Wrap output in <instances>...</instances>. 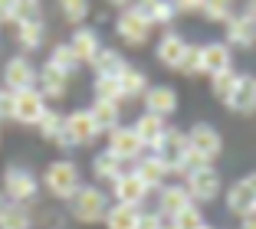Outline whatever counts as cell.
Returning a JSON list of instances; mask_svg holds the SVG:
<instances>
[{
    "mask_svg": "<svg viewBox=\"0 0 256 229\" xmlns=\"http://www.w3.org/2000/svg\"><path fill=\"white\" fill-rule=\"evenodd\" d=\"M82 184H86L82 167H79V161H72V157H56V161H50L43 167V174H40L43 193L50 200H56V203H69V200L79 193Z\"/></svg>",
    "mask_w": 256,
    "mask_h": 229,
    "instance_id": "obj_1",
    "label": "cell"
},
{
    "mask_svg": "<svg viewBox=\"0 0 256 229\" xmlns=\"http://www.w3.org/2000/svg\"><path fill=\"white\" fill-rule=\"evenodd\" d=\"M108 207H112V197H108L106 187H96V184H82L79 193L66 203V216L79 226H98L106 220Z\"/></svg>",
    "mask_w": 256,
    "mask_h": 229,
    "instance_id": "obj_2",
    "label": "cell"
},
{
    "mask_svg": "<svg viewBox=\"0 0 256 229\" xmlns=\"http://www.w3.org/2000/svg\"><path fill=\"white\" fill-rule=\"evenodd\" d=\"M0 190L10 203H20V207H33L43 193L40 187V174L26 164H7L4 174H0Z\"/></svg>",
    "mask_w": 256,
    "mask_h": 229,
    "instance_id": "obj_3",
    "label": "cell"
},
{
    "mask_svg": "<svg viewBox=\"0 0 256 229\" xmlns=\"http://www.w3.org/2000/svg\"><path fill=\"white\" fill-rule=\"evenodd\" d=\"M98 138H102V131H98V125L92 121L89 108H76V111H69L66 121H62V138L56 141V148H60L62 154H69V151H79V148H92Z\"/></svg>",
    "mask_w": 256,
    "mask_h": 229,
    "instance_id": "obj_4",
    "label": "cell"
},
{
    "mask_svg": "<svg viewBox=\"0 0 256 229\" xmlns=\"http://www.w3.org/2000/svg\"><path fill=\"white\" fill-rule=\"evenodd\" d=\"M151 154H154L161 164H164L168 174H171L174 180H181V177H184V170H188V128H181V125H168L164 138L158 141V148L151 151Z\"/></svg>",
    "mask_w": 256,
    "mask_h": 229,
    "instance_id": "obj_5",
    "label": "cell"
},
{
    "mask_svg": "<svg viewBox=\"0 0 256 229\" xmlns=\"http://www.w3.org/2000/svg\"><path fill=\"white\" fill-rule=\"evenodd\" d=\"M188 197L194 200L197 207H207L214 200L224 197V174L217 170V164H207V167H194L190 174L181 177Z\"/></svg>",
    "mask_w": 256,
    "mask_h": 229,
    "instance_id": "obj_6",
    "label": "cell"
},
{
    "mask_svg": "<svg viewBox=\"0 0 256 229\" xmlns=\"http://www.w3.org/2000/svg\"><path fill=\"white\" fill-rule=\"evenodd\" d=\"M151 26L142 13L135 10V3H125V7L115 13V36L125 49H142V46L151 43Z\"/></svg>",
    "mask_w": 256,
    "mask_h": 229,
    "instance_id": "obj_7",
    "label": "cell"
},
{
    "mask_svg": "<svg viewBox=\"0 0 256 229\" xmlns=\"http://www.w3.org/2000/svg\"><path fill=\"white\" fill-rule=\"evenodd\" d=\"M188 148L190 154H197L200 161L214 164L220 154H224V134L214 121H194L188 128Z\"/></svg>",
    "mask_w": 256,
    "mask_h": 229,
    "instance_id": "obj_8",
    "label": "cell"
},
{
    "mask_svg": "<svg viewBox=\"0 0 256 229\" xmlns=\"http://www.w3.org/2000/svg\"><path fill=\"white\" fill-rule=\"evenodd\" d=\"M224 43L230 49H253L256 46V0L243 3L234 13V20L224 26Z\"/></svg>",
    "mask_w": 256,
    "mask_h": 229,
    "instance_id": "obj_9",
    "label": "cell"
},
{
    "mask_svg": "<svg viewBox=\"0 0 256 229\" xmlns=\"http://www.w3.org/2000/svg\"><path fill=\"white\" fill-rule=\"evenodd\" d=\"M36 79H40V66L30 59V56H10L4 62V72H0V89L7 92H26V89H36Z\"/></svg>",
    "mask_w": 256,
    "mask_h": 229,
    "instance_id": "obj_10",
    "label": "cell"
},
{
    "mask_svg": "<svg viewBox=\"0 0 256 229\" xmlns=\"http://www.w3.org/2000/svg\"><path fill=\"white\" fill-rule=\"evenodd\" d=\"M224 207L236 220L250 216V210L256 207V170H250V174L236 177L230 187H224Z\"/></svg>",
    "mask_w": 256,
    "mask_h": 229,
    "instance_id": "obj_11",
    "label": "cell"
},
{
    "mask_svg": "<svg viewBox=\"0 0 256 229\" xmlns=\"http://www.w3.org/2000/svg\"><path fill=\"white\" fill-rule=\"evenodd\" d=\"M188 207H194V200L188 197L184 184H181V180H168V184L154 193V207H151V210H154L164 223H174Z\"/></svg>",
    "mask_w": 256,
    "mask_h": 229,
    "instance_id": "obj_12",
    "label": "cell"
},
{
    "mask_svg": "<svg viewBox=\"0 0 256 229\" xmlns=\"http://www.w3.org/2000/svg\"><path fill=\"white\" fill-rule=\"evenodd\" d=\"M106 151L112 157H118L122 164H128V167H132L142 154H148L144 144H142V138L135 134V128H132V125H118L115 131H108L106 134Z\"/></svg>",
    "mask_w": 256,
    "mask_h": 229,
    "instance_id": "obj_13",
    "label": "cell"
},
{
    "mask_svg": "<svg viewBox=\"0 0 256 229\" xmlns=\"http://www.w3.org/2000/svg\"><path fill=\"white\" fill-rule=\"evenodd\" d=\"M46 111H50V102L40 95V89H26L14 95V125L36 128L46 118Z\"/></svg>",
    "mask_w": 256,
    "mask_h": 229,
    "instance_id": "obj_14",
    "label": "cell"
},
{
    "mask_svg": "<svg viewBox=\"0 0 256 229\" xmlns=\"http://www.w3.org/2000/svg\"><path fill=\"white\" fill-rule=\"evenodd\" d=\"M190 39L178 30H164L158 39H154V59L158 66H164L168 72H178L181 69V59H184V49H188Z\"/></svg>",
    "mask_w": 256,
    "mask_h": 229,
    "instance_id": "obj_15",
    "label": "cell"
},
{
    "mask_svg": "<svg viewBox=\"0 0 256 229\" xmlns=\"http://www.w3.org/2000/svg\"><path fill=\"white\" fill-rule=\"evenodd\" d=\"M108 197H112V203H122V207L144 210V203H148L151 190L135 177V174H132V167H128V174H122V177L115 180L112 187H108Z\"/></svg>",
    "mask_w": 256,
    "mask_h": 229,
    "instance_id": "obj_16",
    "label": "cell"
},
{
    "mask_svg": "<svg viewBox=\"0 0 256 229\" xmlns=\"http://www.w3.org/2000/svg\"><path fill=\"white\" fill-rule=\"evenodd\" d=\"M69 49L76 52V59L82 62V66H92V62H96V56L98 52H102V33L96 30V26H92V23H86V26H76L72 33H69Z\"/></svg>",
    "mask_w": 256,
    "mask_h": 229,
    "instance_id": "obj_17",
    "label": "cell"
},
{
    "mask_svg": "<svg viewBox=\"0 0 256 229\" xmlns=\"http://www.w3.org/2000/svg\"><path fill=\"white\" fill-rule=\"evenodd\" d=\"M142 108L148 111V115H158V118L171 121L174 115H178V108H181L178 89H174V85H151L142 98Z\"/></svg>",
    "mask_w": 256,
    "mask_h": 229,
    "instance_id": "obj_18",
    "label": "cell"
},
{
    "mask_svg": "<svg viewBox=\"0 0 256 229\" xmlns=\"http://www.w3.org/2000/svg\"><path fill=\"white\" fill-rule=\"evenodd\" d=\"M122 174H128V164H122L118 157H112L106 148L96 151V154L89 157V177H92L96 187H106V190H108Z\"/></svg>",
    "mask_w": 256,
    "mask_h": 229,
    "instance_id": "obj_19",
    "label": "cell"
},
{
    "mask_svg": "<svg viewBox=\"0 0 256 229\" xmlns=\"http://www.w3.org/2000/svg\"><path fill=\"white\" fill-rule=\"evenodd\" d=\"M200 66L207 79H214L220 72H230L234 69V49L224 39H207V43H200Z\"/></svg>",
    "mask_w": 256,
    "mask_h": 229,
    "instance_id": "obj_20",
    "label": "cell"
},
{
    "mask_svg": "<svg viewBox=\"0 0 256 229\" xmlns=\"http://www.w3.org/2000/svg\"><path fill=\"white\" fill-rule=\"evenodd\" d=\"M135 10L148 20L151 30H171L174 20H178V10H174V0H138Z\"/></svg>",
    "mask_w": 256,
    "mask_h": 229,
    "instance_id": "obj_21",
    "label": "cell"
},
{
    "mask_svg": "<svg viewBox=\"0 0 256 229\" xmlns=\"http://www.w3.org/2000/svg\"><path fill=\"white\" fill-rule=\"evenodd\" d=\"M132 174H135V177L142 180V184L148 187L151 193H158L161 187H164L168 180H171V174H168V167H164V164H161V161H158L154 154H151V151H148V154H142V157H138L135 164H132Z\"/></svg>",
    "mask_w": 256,
    "mask_h": 229,
    "instance_id": "obj_22",
    "label": "cell"
},
{
    "mask_svg": "<svg viewBox=\"0 0 256 229\" xmlns=\"http://www.w3.org/2000/svg\"><path fill=\"white\" fill-rule=\"evenodd\" d=\"M69 85H72V79H69V75H62L60 69H53L50 62H43V66H40L36 89H40V95H43L50 105H53V102H62V98L69 95Z\"/></svg>",
    "mask_w": 256,
    "mask_h": 229,
    "instance_id": "obj_23",
    "label": "cell"
},
{
    "mask_svg": "<svg viewBox=\"0 0 256 229\" xmlns=\"http://www.w3.org/2000/svg\"><path fill=\"white\" fill-rule=\"evenodd\" d=\"M118 85H122V105L125 102H142L144 92L151 89V79H148V72H144L142 66L128 62V66L122 69V75H118Z\"/></svg>",
    "mask_w": 256,
    "mask_h": 229,
    "instance_id": "obj_24",
    "label": "cell"
},
{
    "mask_svg": "<svg viewBox=\"0 0 256 229\" xmlns=\"http://www.w3.org/2000/svg\"><path fill=\"white\" fill-rule=\"evenodd\" d=\"M168 125H171V121L158 118V115H148V111H142V115H138V118L132 121L135 134L142 138V144H144V151H154V148H158V141L164 138Z\"/></svg>",
    "mask_w": 256,
    "mask_h": 229,
    "instance_id": "obj_25",
    "label": "cell"
},
{
    "mask_svg": "<svg viewBox=\"0 0 256 229\" xmlns=\"http://www.w3.org/2000/svg\"><path fill=\"white\" fill-rule=\"evenodd\" d=\"M226 108L236 111V115H253V111H256V75L240 72L236 89H234V98H230Z\"/></svg>",
    "mask_w": 256,
    "mask_h": 229,
    "instance_id": "obj_26",
    "label": "cell"
},
{
    "mask_svg": "<svg viewBox=\"0 0 256 229\" xmlns=\"http://www.w3.org/2000/svg\"><path fill=\"white\" fill-rule=\"evenodd\" d=\"M89 115H92V121L98 125L102 134H108L118 125H125V121H122V105H115V102H98V98H92L89 102Z\"/></svg>",
    "mask_w": 256,
    "mask_h": 229,
    "instance_id": "obj_27",
    "label": "cell"
},
{
    "mask_svg": "<svg viewBox=\"0 0 256 229\" xmlns=\"http://www.w3.org/2000/svg\"><path fill=\"white\" fill-rule=\"evenodd\" d=\"M125 66H128V56L118 46H102V52H98L96 62H92V72L96 75H115V79H118Z\"/></svg>",
    "mask_w": 256,
    "mask_h": 229,
    "instance_id": "obj_28",
    "label": "cell"
},
{
    "mask_svg": "<svg viewBox=\"0 0 256 229\" xmlns=\"http://www.w3.org/2000/svg\"><path fill=\"white\" fill-rule=\"evenodd\" d=\"M14 39H16V46L23 49V56H26V52L43 49V43H46V23H20V26H14Z\"/></svg>",
    "mask_w": 256,
    "mask_h": 229,
    "instance_id": "obj_29",
    "label": "cell"
},
{
    "mask_svg": "<svg viewBox=\"0 0 256 229\" xmlns=\"http://www.w3.org/2000/svg\"><path fill=\"white\" fill-rule=\"evenodd\" d=\"M46 62H50L53 69H60L62 75H69V79H72V75H79V69H82V62L76 59V52L69 49L66 39H62V43H53V46H50V56H46Z\"/></svg>",
    "mask_w": 256,
    "mask_h": 229,
    "instance_id": "obj_30",
    "label": "cell"
},
{
    "mask_svg": "<svg viewBox=\"0 0 256 229\" xmlns=\"http://www.w3.org/2000/svg\"><path fill=\"white\" fill-rule=\"evenodd\" d=\"M56 10H60V20L66 23L69 30H76V26H86L92 16V3L89 0H60L56 3Z\"/></svg>",
    "mask_w": 256,
    "mask_h": 229,
    "instance_id": "obj_31",
    "label": "cell"
},
{
    "mask_svg": "<svg viewBox=\"0 0 256 229\" xmlns=\"http://www.w3.org/2000/svg\"><path fill=\"white\" fill-rule=\"evenodd\" d=\"M138 223H142V210L112 203L106 220H102V229H138Z\"/></svg>",
    "mask_w": 256,
    "mask_h": 229,
    "instance_id": "obj_32",
    "label": "cell"
},
{
    "mask_svg": "<svg viewBox=\"0 0 256 229\" xmlns=\"http://www.w3.org/2000/svg\"><path fill=\"white\" fill-rule=\"evenodd\" d=\"M0 229H36V220H33V207L7 203V210L0 213Z\"/></svg>",
    "mask_w": 256,
    "mask_h": 229,
    "instance_id": "obj_33",
    "label": "cell"
},
{
    "mask_svg": "<svg viewBox=\"0 0 256 229\" xmlns=\"http://www.w3.org/2000/svg\"><path fill=\"white\" fill-rule=\"evenodd\" d=\"M236 79H240V72H236V69H230V72H220V75H214V79H207V82H210V95L217 98L224 108L230 105V98H234Z\"/></svg>",
    "mask_w": 256,
    "mask_h": 229,
    "instance_id": "obj_34",
    "label": "cell"
},
{
    "mask_svg": "<svg viewBox=\"0 0 256 229\" xmlns=\"http://www.w3.org/2000/svg\"><path fill=\"white\" fill-rule=\"evenodd\" d=\"M92 98L122 105V85H118V79H115V75H96V79H92Z\"/></svg>",
    "mask_w": 256,
    "mask_h": 229,
    "instance_id": "obj_35",
    "label": "cell"
},
{
    "mask_svg": "<svg viewBox=\"0 0 256 229\" xmlns=\"http://www.w3.org/2000/svg\"><path fill=\"white\" fill-rule=\"evenodd\" d=\"M236 7L230 3V0H204V20L207 23H217V26H226V23L234 20Z\"/></svg>",
    "mask_w": 256,
    "mask_h": 229,
    "instance_id": "obj_36",
    "label": "cell"
},
{
    "mask_svg": "<svg viewBox=\"0 0 256 229\" xmlns=\"http://www.w3.org/2000/svg\"><path fill=\"white\" fill-rule=\"evenodd\" d=\"M62 121H66V115H62V111H56V108H50V111H46V118L36 125L40 138H43L46 144H53V148H56V141L62 138Z\"/></svg>",
    "mask_w": 256,
    "mask_h": 229,
    "instance_id": "obj_37",
    "label": "cell"
},
{
    "mask_svg": "<svg viewBox=\"0 0 256 229\" xmlns=\"http://www.w3.org/2000/svg\"><path fill=\"white\" fill-rule=\"evenodd\" d=\"M178 72L184 75V79H200L204 75V66H200V43H188V49H184V59H181V69Z\"/></svg>",
    "mask_w": 256,
    "mask_h": 229,
    "instance_id": "obj_38",
    "label": "cell"
},
{
    "mask_svg": "<svg viewBox=\"0 0 256 229\" xmlns=\"http://www.w3.org/2000/svg\"><path fill=\"white\" fill-rule=\"evenodd\" d=\"M20 23H46V10L40 0H16V23L14 26H20Z\"/></svg>",
    "mask_w": 256,
    "mask_h": 229,
    "instance_id": "obj_39",
    "label": "cell"
},
{
    "mask_svg": "<svg viewBox=\"0 0 256 229\" xmlns=\"http://www.w3.org/2000/svg\"><path fill=\"white\" fill-rule=\"evenodd\" d=\"M204 223H207L204 207H197V203H194V207H188L181 216H178V220H174V226H178V229H200Z\"/></svg>",
    "mask_w": 256,
    "mask_h": 229,
    "instance_id": "obj_40",
    "label": "cell"
},
{
    "mask_svg": "<svg viewBox=\"0 0 256 229\" xmlns=\"http://www.w3.org/2000/svg\"><path fill=\"white\" fill-rule=\"evenodd\" d=\"M174 10H178V16H200L204 13V0H178Z\"/></svg>",
    "mask_w": 256,
    "mask_h": 229,
    "instance_id": "obj_41",
    "label": "cell"
},
{
    "mask_svg": "<svg viewBox=\"0 0 256 229\" xmlns=\"http://www.w3.org/2000/svg\"><path fill=\"white\" fill-rule=\"evenodd\" d=\"M16 23V0H0V30Z\"/></svg>",
    "mask_w": 256,
    "mask_h": 229,
    "instance_id": "obj_42",
    "label": "cell"
},
{
    "mask_svg": "<svg viewBox=\"0 0 256 229\" xmlns=\"http://www.w3.org/2000/svg\"><path fill=\"white\" fill-rule=\"evenodd\" d=\"M0 121H14V92H0Z\"/></svg>",
    "mask_w": 256,
    "mask_h": 229,
    "instance_id": "obj_43",
    "label": "cell"
},
{
    "mask_svg": "<svg viewBox=\"0 0 256 229\" xmlns=\"http://www.w3.org/2000/svg\"><path fill=\"white\" fill-rule=\"evenodd\" d=\"M164 226V220H161L154 210H142V223H138V229H161Z\"/></svg>",
    "mask_w": 256,
    "mask_h": 229,
    "instance_id": "obj_44",
    "label": "cell"
},
{
    "mask_svg": "<svg viewBox=\"0 0 256 229\" xmlns=\"http://www.w3.org/2000/svg\"><path fill=\"white\" fill-rule=\"evenodd\" d=\"M240 229H256V220H253V216H243V220H240Z\"/></svg>",
    "mask_w": 256,
    "mask_h": 229,
    "instance_id": "obj_45",
    "label": "cell"
},
{
    "mask_svg": "<svg viewBox=\"0 0 256 229\" xmlns=\"http://www.w3.org/2000/svg\"><path fill=\"white\" fill-rule=\"evenodd\" d=\"M7 203H10V200L4 197V190H0V213H4V210H7Z\"/></svg>",
    "mask_w": 256,
    "mask_h": 229,
    "instance_id": "obj_46",
    "label": "cell"
},
{
    "mask_svg": "<svg viewBox=\"0 0 256 229\" xmlns=\"http://www.w3.org/2000/svg\"><path fill=\"white\" fill-rule=\"evenodd\" d=\"M200 229H217V226H214V223H204V226Z\"/></svg>",
    "mask_w": 256,
    "mask_h": 229,
    "instance_id": "obj_47",
    "label": "cell"
},
{
    "mask_svg": "<svg viewBox=\"0 0 256 229\" xmlns=\"http://www.w3.org/2000/svg\"><path fill=\"white\" fill-rule=\"evenodd\" d=\"M161 229H178V226H174V223H164V226H161Z\"/></svg>",
    "mask_w": 256,
    "mask_h": 229,
    "instance_id": "obj_48",
    "label": "cell"
},
{
    "mask_svg": "<svg viewBox=\"0 0 256 229\" xmlns=\"http://www.w3.org/2000/svg\"><path fill=\"white\" fill-rule=\"evenodd\" d=\"M0 141H4V121H0Z\"/></svg>",
    "mask_w": 256,
    "mask_h": 229,
    "instance_id": "obj_49",
    "label": "cell"
},
{
    "mask_svg": "<svg viewBox=\"0 0 256 229\" xmlns=\"http://www.w3.org/2000/svg\"><path fill=\"white\" fill-rule=\"evenodd\" d=\"M250 216H253V220H256V207H253V210H250Z\"/></svg>",
    "mask_w": 256,
    "mask_h": 229,
    "instance_id": "obj_50",
    "label": "cell"
},
{
    "mask_svg": "<svg viewBox=\"0 0 256 229\" xmlns=\"http://www.w3.org/2000/svg\"><path fill=\"white\" fill-rule=\"evenodd\" d=\"M0 92H4V89H0Z\"/></svg>",
    "mask_w": 256,
    "mask_h": 229,
    "instance_id": "obj_51",
    "label": "cell"
}]
</instances>
